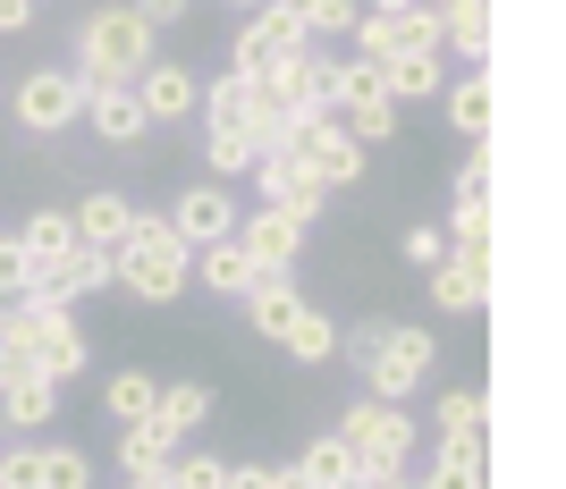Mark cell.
I'll return each mask as SVG.
<instances>
[{"instance_id": "cell-13", "label": "cell", "mask_w": 566, "mask_h": 489, "mask_svg": "<svg viewBox=\"0 0 566 489\" xmlns=\"http://www.w3.org/2000/svg\"><path fill=\"white\" fill-rule=\"evenodd\" d=\"M245 178L262 187V203H271V211H287V220H305V228L322 220V203H331V194L313 187V178H305L296 161H287V152H262V161L245 169Z\"/></svg>"}, {"instance_id": "cell-36", "label": "cell", "mask_w": 566, "mask_h": 489, "mask_svg": "<svg viewBox=\"0 0 566 489\" xmlns=\"http://www.w3.org/2000/svg\"><path fill=\"white\" fill-rule=\"evenodd\" d=\"M380 347H389V321H373V312H364L355 329H338V354L355 363V380H364V372L380 363Z\"/></svg>"}, {"instance_id": "cell-24", "label": "cell", "mask_w": 566, "mask_h": 489, "mask_svg": "<svg viewBox=\"0 0 566 489\" xmlns=\"http://www.w3.org/2000/svg\"><path fill=\"white\" fill-rule=\"evenodd\" d=\"M169 456H178V439H161L153 422H118V472L127 481H169Z\"/></svg>"}, {"instance_id": "cell-39", "label": "cell", "mask_w": 566, "mask_h": 489, "mask_svg": "<svg viewBox=\"0 0 566 489\" xmlns=\"http://www.w3.org/2000/svg\"><path fill=\"white\" fill-rule=\"evenodd\" d=\"M398 254L415 262V270H431V262H449V228H440V220H415V228L398 236Z\"/></svg>"}, {"instance_id": "cell-46", "label": "cell", "mask_w": 566, "mask_h": 489, "mask_svg": "<svg viewBox=\"0 0 566 489\" xmlns=\"http://www.w3.org/2000/svg\"><path fill=\"white\" fill-rule=\"evenodd\" d=\"M373 489H423V481H406V472H398V481H373Z\"/></svg>"}, {"instance_id": "cell-15", "label": "cell", "mask_w": 566, "mask_h": 489, "mask_svg": "<svg viewBox=\"0 0 566 489\" xmlns=\"http://www.w3.org/2000/svg\"><path fill=\"white\" fill-rule=\"evenodd\" d=\"M431 279V312H449V321H473L482 304H491V262H431L423 270Z\"/></svg>"}, {"instance_id": "cell-31", "label": "cell", "mask_w": 566, "mask_h": 489, "mask_svg": "<svg viewBox=\"0 0 566 489\" xmlns=\"http://www.w3.org/2000/svg\"><path fill=\"white\" fill-rule=\"evenodd\" d=\"M153 396H161V380L127 363V372H111V389H102V414H111V422H144V414H153Z\"/></svg>"}, {"instance_id": "cell-33", "label": "cell", "mask_w": 566, "mask_h": 489, "mask_svg": "<svg viewBox=\"0 0 566 489\" xmlns=\"http://www.w3.org/2000/svg\"><path fill=\"white\" fill-rule=\"evenodd\" d=\"M203 161H212V178L229 187V178H245L262 152H254V136H245V127H203Z\"/></svg>"}, {"instance_id": "cell-26", "label": "cell", "mask_w": 566, "mask_h": 489, "mask_svg": "<svg viewBox=\"0 0 566 489\" xmlns=\"http://www.w3.org/2000/svg\"><path fill=\"white\" fill-rule=\"evenodd\" d=\"M195 270H203V287H212L220 304H237V296H245V287L262 279V270H254V254H245L237 236H220V245H203V254H195Z\"/></svg>"}, {"instance_id": "cell-25", "label": "cell", "mask_w": 566, "mask_h": 489, "mask_svg": "<svg viewBox=\"0 0 566 489\" xmlns=\"http://www.w3.org/2000/svg\"><path fill=\"white\" fill-rule=\"evenodd\" d=\"M127 220H136V203H127V194H111V187H94L85 203L69 211L76 245H118V236H127Z\"/></svg>"}, {"instance_id": "cell-22", "label": "cell", "mask_w": 566, "mask_h": 489, "mask_svg": "<svg viewBox=\"0 0 566 489\" xmlns=\"http://www.w3.org/2000/svg\"><path fill=\"white\" fill-rule=\"evenodd\" d=\"M440 51H457L465 68L491 60V0H449L440 9Z\"/></svg>"}, {"instance_id": "cell-45", "label": "cell", "mask_w": 566, "mask_h": 489, "mask_svg": "<svg viewBox=\"0 0 566 489\" xmlns=\"http://www.w3.org/2000/svg\"><path fill=\"white\" fill-rule=\"evenodd\" d=\"M406 9H423V0H373V18H406Z\"/></svg>"}, {"instance_id": "cell-1", "label": "cell", "mask_w": 566, "mask_h": 489, "mask_svg": "<svg viewBox=\"0 0 566 489\" xmlns=\"http://www.w3.org/2000/svg\"><path fill=\"white\" fill-rule=\"evenodd\" d=\"M153 25L127 9V0H102L94 18L76 25V76H94V85H136V68L153 60Z\"/></svg>"}, {"instance_id": "cell-44", "label": "cell", "mask_w": 566, "mask_h": 489, "mask_svg": "<svg viewBox=\"0 0 566 489\" xmlns=\"http://www.w3.org/2000/svg\"><path fill=\"white\" fill-rule=\"evenodd\" d=\"M271 489H313V481H305L296 465H271Z\"/></svg>"}, {"instance_id": "cell-10", "label": "cell", "mask_w": 566, "mask_h": 489, "mask_svg": "<svg viewBox=\"0 0 566 489\" xmlns=\"http://www.w3.org/2000/svg\"><path fill=\"white\" fill-rule=\"evenodd\" d=\"M169 228H178V245H220V236H237V194L220 187V178H195L178 203H169Z\"/></svg>"}, {"instance_id": "cell-7", "label": "cell", "mask_w": 566, "mask_h": 489, "mask_svg": "<svg viewBox=\"0 0 566 489\" xmlns=\"http://www.w3.org/2000/svg\"><path fill=\"white\" fill-rule=\"evenodd\" d=\"M431 363H440V338H431V329L389 321V347H380V363L364 372V396H389V405H406V396L431 380Z\"/></svg>"}, {"instance_id": "cell-17", "label": "cell", "mask_w": 566, "mask_h": 489, "mask_svg": "<svg viewBox=\"0 0 566 489\" xmlns=\"http://www.w3.org/2000/svg\"><path fill=\"white\" fill-rule=\"evenodd\" d=\"M245 321H254V338H271V347H280L287 329H296V312H305V296H296V279H287V270H262L254 287H245Z\"/></svg>"}, {"instance_id": "cell-38", "label": "cell", "mask_w": 566, "mask_h": 489, "mask_svg": "<svg viewBox=\"0 0 566 489\" xmlns=\"http://www.w3.org/2000/svg\"><path fill=\"white\" fill-rule=\"evenodd\" d=\"M34 296V262H25L18 236H0V304H25Z\"/></svg>"}, {"instance_id": "cell-40", "label": "cell", "mask_w": 566, "mask_h": 489, "mask_svg": "<svg viewBox=\"0 0 566 489\" xmlns=\"http://www.w3.org/2000/svg\"><path fill=\"white\" fill-rule=\"evenodd\" d=\"M473 203H491V143H473L465 169H457V211H473Z\"/></svg>"}, {"instance_id": "cell-18", "label": "cell", "mask_w": 566, "mask_h": 489, "mask_svg": "<svg viewBox=\"0 0 566 489\" xmlns=\"http://www.w3.org/2000/svg\"><path fill=\"white\" fill-rule=\"evenodd\" d=\"M440 110H449V127L465 143H491L499 127V102H491V68H465L457 85H440Z\"/></svg>"}, {"instance_id": "cell-48", "label": "cell", "mask_w": 566, "mask_h": 489, "mask_svg": "<svg viewBox=\"0 0 566 489\" xmlns=\"http://www.w3.org/2000/svg\"><path fill=\"white\" fill-rule=\"evenodd\" d=\"M229 9H262V0H229Z\"/></svg>"}, {"instance_id": "cell-21", "label": "cell", "mask_w": 566, "mask_h": 489, "mask_svg": "<svg viewBox=\"0 0 566 489\" xmlns=\"http://www.w3.org/2000/svg\"><path fill=\"white\" fill-rule=\"evenodd\" d=\"M153 430H161V439H187V430H203V422H212V389H203V380H161V396H153Z\"/></svg>"}, {"instance_id": "cell-41", "label": "cell", "mask_w": 566, "mask_h": 489, "mask_svg": "<svg viewBox=\"0 0 566 489\" xmlns=\"http://www.w3.org/2000/svg\"><path fill=\"white\" fill-rule=\"evenodd\" d=\"M43 481V447H0V489H34Z\"/></svg>"}, {"instance_id": "cell-47", "label": "cell", "mask_w": 566, "mask_h": 489, "mask_svg": "<svg viewBox=\"0 0 566 489\" xmlns=\"http://www.w3.org/2000/svg\"><path fill=\"white\" fill-rule=\"evenodd\" d=\"M127 489H169V481H127Z\"/></svg>"}, {"instance_id": "cell-2", "label": "cell", "mask_w": 566, "mask_h": 489, "mask_svg": "<svg viewBox=\"0 0 566 489\" xmlns=\"http://www.w3.org/2000/svg\"><path fill=\"white\" fill-rule=\"evenodd\" d=\"M338 439L355 447L364 489H373V481H398L406 456H415V414H406V405H389V396H355L347 414H338Z\"/></svg>"}, {"instance_id": "cell-8", "label": "cell", "mask_w": 566, "mask_h": 489, "mask_svg": "<svg viewBox=\"0 0 566 489\" xmlns=\"http://www.w3.org/2000/svg\"><path fill=\"white\" fill-rule=\"evenodd\" d=\"M118 279V245H76V254H60L51 270H34V304H60V312H76V304L94 296V287Z\"/></svg>"}, {"instance_id": "cell-5", "label": "cell", "mask_w": 566, "mask_h": 489, "mask_svg": "<svg viewBox=\"0 0 566 489\" xmlns=\"http://www.w3.org/2000/svg\"><path fill=\"white\" fill-rule=\"evenodd\" d=\"M9 110H18L25 136H69L76 118H85V76L76 68H25L18 94H9Z\"/></svg>"}, {"instance_id": "cell-43", "label": "cell", "mask_w": 566, "mask_h": 489, "mask_svg": "<svg viewBox=\"0 0 566 489\" xmlns=\"http://www.w3.org/2000/svg\"><path fill=\"white\" fill-rule=\"evenodd\" d=\"M34 25V0H0V34H25Z\"/></svg>"}, {"instance_id": "cell-32", "label": "cell", "mask_w": 566, "mask_h": 489, "mask_svg": "<svg viewBox=\"0 0 566 489\" xmlns=\"http://www.w3.org/2000/svg\"><path fill=\"white\" fill-rule=\"evenodd\" d=\"M431 422H440V447H482V389H449Z\"/></svg>"}, {"instance_id": "cell-27", "label": "cell", "mask_w": 566, "mask_h": 489, "mask_svg": "<svg viewBox=\"0 0 566 489\" xmlns=\"http://www.w3.org/2000/svg\"><path fill=\"white\" fill-rule=\"evenodd\" d=\"M296 472H305L313 489H364V472H355V447L338 439V430H322V439H305V456H296Z\"/></svg>"}, {"instance_id": "cell-19", "label": "cell", "mask_w": 566, "mask_h": 489, "mask_svg": "<svg viewBox=\"0 0 566 489\" xmlns=\"http://www.w3.org/2000/svg\"><path fill=\"white\" fill-rule=\"evenodd\" d=\"M262 85H271V94H280L287 110H331V60H322L313 43H305V51H287L280 68L262 76Z\"/></svg>"}, {"instance_id": "cell-35", "label": "cell", "mask_w": 566, "mask_h": 489, "mask_svg": "<svg viewBox=\"0 0 566 489\" xmlns=\"http://www.w3.org/2000/svg\"><path fill=\"white\" fill-rule=\"evenodd\" d=\"M423 489H482V447H440V465L423 472Z\"/></svg>"}, {"instance_id": "cell-3", "label": "cell", "mask_w": 566, "mask_h": 489, "mask_svg": "<svg viewBox=\"0 0 566 489\" xmlns=\"http://www.w3.org/2000/svg\"><path fill=\"white\" fill-rule=\"evenodd\" d=\"M287 161L305 169L322 194H338V187L364 178V143H355L331 110H287Z\"/></svg>"}, {"instance_id": "cell-30", "label": "cell", "mask_w": 566, "mask_h": 489, "mask_svg": "<svg viewBox=\"0 0 566 489\" xmlns=\"http://www.w3.org/2000/svg\"><path fill=\"white\" fill-rule=\"evenodd\" d=\"M280 347H287V354H296V363L313 372V363H331V354H338V321L322 312V304H305V312H296V329H287Z\"/></svg>"}, {"instance_id": "cell-20", "label": "cell", "mask_w": 566, "mask_h": 489, "mask_svg": "<svg viewBox=\"0 0 566 489\" xmlns=\"http://www.w3.org/2000/svg\"><path fill=\"white\" fill-rule=\"evenodd\" d=\"M449 51H398V60H380V85H389V102H440V85H449V68H440Z\"/></svg>"}, {"instance_id": "cell-4", "label": "cell", "mask_w": 566, "mask_h": 489, "mask_svg": "<svg viewBox=\"0 0 566 489\" xmlns=\"http://www.w3.org/2000/svg\"><path fill=\"white\" fill-rule=\"evenodd\" d=\"M331 118L364 143V152L398 136V102H389V85H380L373 60H331Z\"/></svg>"}, {"instance_id": "cell-6", "label": "cell", "mask_w": 566, "mask_h": 489, "mask_svg": "<svg viewBox=\"0 0 566 489\" xmlns=\"http://www.w3.org/2000/svg\"><path fill=\"white\" fill-rule=\"evenodd\" d=\"M187 279H195V245H178V228H169L161 245H118V279L111 287H127L136 304H178Z\"/></svg>"}, {"instance_id": "cell-12", "label": "cell", "mask_w": 566, "mask_h": 489, "mask_svg": "<svg viewBox=\"0 0 566 489\" xmlns=\"http://www.w3.org/2000/svg\"><path fill=\"white\" fill-rule=\"evenodd\" d=\"M305 220H287V211H245V220H237V245H245V254H254V270H296V262H305Z\"/></svg>"}, {"instance_id": "cell-29", "label": "cell", "mask_w": 566, "mask_h": 489, "mask_svg": "<svg viewBox=\"0 0 566 489\" xmlns=\"http://www.w3.org/2000/svg\"><path fill=\"white\" fill-rule=\"evenodd\" d=\"M262 9H280V18L296 25V34H347V25L364 18L355 0H262Z\"/></svg>"}, {"instance_id": "cell-23", "label": "cell", "mask_w": 566, "mask_h": 489, "mask_svg": "<svg viewBox=\"0 0 566 489\" xmlns=\"http://www.w3.org/2000/svg\"><path fill=\"white\" fill-rule=\"evenodd\" d=\"M0 414H9V430H43L51 414H60V380H43V372H18V380H0Z\"/></svg>"}, {"instance_id": "cell-37", "label": "cell", "mask_w": 566, "mask_h": 489, "mask_svg": "<svg viewBox=\"0 0 566 489\" xmlns=\"http://www.w3.org/2000/svg\"><path fill=\"white\" fill-rule=\"evenodd\" d=\"M169 489H229V465L203 456V447H195V456H169Z\"/></svg>"}, {"instance_id": "cell-28", "label": "cell", "mask_w": 566, "mask_h": 489, "mask_svg": "<svg viewBox=\"0 0 566 489\" xmlns=\"http://www.w3.org/2000/svg\"><path fill=\"white\" fill-rule=\"evenodd\" d=\"M18 245H25V262H34V270H51L60 254H76V228H69V211H25Z\"/></svg>"}, {"instance_id": "cell-11", "label": "cell", "mask_w": 566, "mask_h": 489, "mask_svg": "<svg viewBox=\"0 0 566 489\" xmlns=\"http://www.w3.org/2000/svg\"><path fill=\"white\" fill-rule=\"evenodd\" d=\"M305 43H313V34H296V25H287L280 9H254V18L237 25V51H229V68L245 76V85H262V76L280 68L287 51H305Z\"/></svg>"}, {"instance_id": "cell-42", "label": "cell", "mask_w": 566, "mask_h": 489, "mask_svg": "<svg viewBox=\"0 0 566 489\" xmlns=\"http://www.w3.org/2000/svg\"><path fill=\"white\" fill-rule=\"evenodd\" d=\"M127 9H136L153 34H169V25H187V18H195V0H127Z\"/></svg>"}, {"instance_id": "cell-16", "label": "cell", "mask_w": 566, "mask_h": 489, "mask_svg": "<svg viewBox=\"0 0 566 489\" xmlns=\"http://www.w3.org/2000/svg\"><path fill=\"white\" fill-rule=\"evenodd\" d=\"M85 363H94V347H85V329H76V312H43V329H34V372L69 389V380L85 372Z\"/></svg>"}, {"instance_id": "cell-34", "label": "cell", "mask_w": 566, "mask_h": 489, "mask_svg": "<svg viewBox=\"0 0 566 489\" xmlns=\"http://www.w3.org/2000/svg\"><path fill=\"white\" fill-rule=\"evenodd\" d=\"M34 489H94V456L85 447H43V481Z\"/></svg>"}, {"instance_id": "cell-9", "label": "cell", "mask_w": 566, "mask_h": 489, "mask_svg": "<svg viewBox=\"0 0 566 489\" xmlns=\"http://www.w3.org/2000/svg\"><path fill=\"white\" fill-rule=\"evenodd\" d=\"M127 94L144 102V118H153V127H178V118H195V102H203V76H195L187 60H161V51H153Z\"/></svg>"}, {"instance_id": "cell-14", "label": "cell", "mask_w": 566, "mask_h": 489, "mask_svg": "<svg viewBox=\"0 0 566 489\" xmlns=\"http://www.w3.org/2000/svg\"><path fill=\"white\" fill-rule=\"evenodd\" d=\"M85 127H94L102 143H118V152H136V143L153 136L144 102L127 94V85H94V76H85Z\"/></svg>"}]
</instances>
